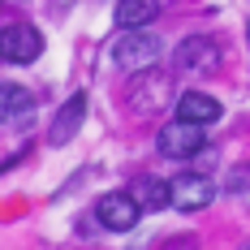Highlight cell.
<instances>
[{
	"label": "cell",
	"mask_w": 250,
	"mask_h": 250,
	"mask_svg": "<svg viewBox=\"0 0 250 250\" xmlns=\"http://www.w3.org/2000/svg\"><path fill=\"white\" fill-rule=\"evenodd\" d=\"M173 65L181 74H207V69H216L220 65V43L216 39H207V35H190V39H181L173 52Z\"/></svg>",
	"instance_id": "52a82bcc"
},
{
	"label": "cell",
	"mask_w": 250,
	"mask_h": 250,
	"mask_svg": "<svg viewBox=\"0 0 250 250\" xmlns=\"http://www.w3.org/2000/svg\"><path fill=\"white\" fill-rule=\"evenodd\" d=\"M168 100H177L173 78L164 74V69H155V65L151 69H138V74L129 78V86H125V108L129 112H143V117L168 108Z\"/></svg>",
	"instance_id": "6da1fadb"
},
{
	"label": "cell",
	"mask_w": 250,
	"mask_h": 250,
	"mask_svg": "<svg viewBox=\"0 0 250 250\" xmlns=\"http://www.w3.org/2000/svg\"><path fill=\"white\" fill-rule=\"evenodd\" d=\"M246 186H250V164H246V168H237V173L229 177V190H246Z\"/></svg>",
	"instance_id": "4fadbf2b"
},
{
	"label": "cell",
	"mask_w": 250,
	"mask_h": 250,
	"mask_svg": "<svg viewBox=\"0 0 250 250\" xmlns=\"http://www.w3.org/2000/svg\"><path fill=\"white\" fill-rule=\"evenodd\" d=\"M35 117V91L18 86V82H4L0 86V121L4 125H22Z\"/></svg>",
	"instance_id": "9c48e42d"
},
{
	"label": "cell",
	"mask_w": 250,
	"mask_h": 250,
	"mask_svg": "<svg viewBox=\"0 0 250 250\" xmlns=\"http://www.w3.org/2000/svg\"><path fill=\"white\" fill-rule=\"evenodd\" d=\"M138 216H143V207L134 203L129 190H108V194L95 203V220H100L108 233H129V229L138 225Z\"/></svg>",
	"instance_id": "8992f818"
},
{
	"label": "cell",
	"mask_w": 250,
	"mask_h": 250,
	"mask_svg": "<svg viewBox=\"0 0 250 250\" xmlns=\"http://www.w3.org/2000/svg\"><path fill=\"white\" fill-rule=\"evenodd\" d=\"M129 194H134V203H138L143 211H164V207H173V199H168V181H160V177H134Z\"/></svg>",
	"instance_id": "8fae6325"
},
{
	"label": "cell",
	"mask_w": 250,
	"mask_h": 250,
	"mask_svg": "<svg viewBox=\"0 0 250 250\" xmlns=\"http://www.w3.org/2000/svg\"><path fill=\"white\" fill-rule=\"evenodd\" d=\"M207 147V129L194 121H168L160 134H155V151L164 155V160H194L199 151Z\"/></svg>",
	"instance_id": "3957f363"
},
{
	"label": "cell",
	"mask_w": 250,
	"mask_h": 250,
	"mask_svg": "<svg viewBox=\"0 0 250 250\" xmlns=\"http://www.w3.org/2000/svg\"><path fill=\"white\" fill-rule=\"evenodd\" d=\"M160 52H164V43L151 35L147 26H138V30H121L117 43H112V65H121V69H129V74H138V69H151V65L160 61Z\"/></svg>",
	"instance_id": "7a4b0ae2"
},
{
	"label": "cell",
	"mask_w": 250,
	"mask_h": 250,
	"mask_svg": "<svg viewBox=\"0 0 250 250\" xmlns=\"http://www.w3.org/2000/svg\"><path fill=\"white\" fill-rule=\"evenodd\" d=\"M82 121H86V95L78 91V95H69V100L61 104V112L52 117V129H48V143L52 147H65L69 138H74L78 129H82Z\"/></svg>",
	"instance_id": "ba28073f"
},
{
	"label": "cell",
	"mask_w": 250,
	"mask_h": 250,
	"mask_svg": "<svg viewBox=\"0 0 250 250\" xmlns=\"http://www.w3.org/2000/svg\"><path fill=\"white\" fill-rule=\"evenodd\" d=\"M168 199H173V207L177 211H203L207 203L216 199V181L207 173H181V177H173L168 181Z\"/></svg>",
	"instance_id": "5b68a950"
},
{
	"label": "cell",
	"mask_w": 250,
	"mask_h": 250,
	"mask_svg": "<svg viewBox=\"0 0 250 250\" xmlns=\"http://www.w3.org/2000/svg\"><path fill=\"white\" fill-rule=\"evenodd\" d=\"M177 117L194 125H211V121H220V104L211 95H203V91H181L177 95Z\"/></svg>",
	"instance_id": "30bf717a"
},
{
	"label": "cell",
	"mask_w": 250,
	"mask_h": 250,
	"mask_svg": "<svg viewBox=\"0 0 250 250\" xmlns=\"http://www.w3.org/2000/svg\"><path fill=\"white\" fill-rule=\"evenodd\" d=\"M246 250H250V242H246Z\"/></svg>",
	"instance_id": "5bb4252c"
},
{
	"label": "cell",
	"mask_w": 250,
	"mask_h": 250,
	"mask_svg": "<svg viewBox=\"0 0 250 250\" xmlns=\"http://www.w3.org/2000/svg\"><path fill=\"white\" fill-rule=\"evenodd\" d=\"M160 13V0H117V26L121 30H138V26H151Z\"/></svg>",
	"instance_id": "7c38bea8"
},
{
	"label": "cell",
	"mask_w": 250,
	"mask_h": 250,
	"mask_svg": "<svg viewBox=\"0 0 250 250\" xmlns=\"http://www.w3.org/2000/svg\"><path fill=\"white\" fill-rule=\"evenodd\" d=\"M39 52H43V35L30 22H13V26L0 30V61H9V65H30V61H39Z\"/></svg>",
	"instance_id": "277c9868"
}]
</instances>
